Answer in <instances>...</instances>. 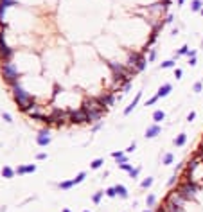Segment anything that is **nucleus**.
Segmentation results:
<instances>
[{
	"mask_svg": "<svg viewBox=\"0 0 203 212\" xmlns=\"http://www.w3.org/2000/svg\"><path fill=\"white\" fill-rule=\"evenodd\" d=\"M81 108L84 110V113H87V122H95V121H99L103 115L106 113V106L104 104H101V101L99 99H90V101H87Z\"/></svg>",
	"mask_w": 203,
	"mask_h": 212,
	"instance_id": "nucleus-1",
	"label": "nucleus"
},
{
	"mask_svg": "<svg viewBox=\"0 0 203 212\" xmlns=\"http://www.w3.org/2000/svg\"><path fill=\"white\" fill-rule=\"evenodd\" d=\"M198 189H200V185L192 180L190 176H187L183 182H181L180 185H178V189H176V192L183 198L185 201H192L196 198V194H198Z\"/></svg>",
	"mask_w": 203,
	"mask_h": 212,
	"instance_id": "nucleus-2",
	"label": "nucleus"
},
{
	"mask_svg": "<svg viewBox=\"0 0 203 212\" xmlns=\"http://www.w3.org/2000/svg\"><path fill=\"white\" fill-rule=\"evenodd\" d=\"M11 90H13V95H15V99H16V103H18V106L22 108V112H27L31 106H33V97L20 86V84L16 83V84H13L11 86Z\"/></svg>",
	"mask_w": 203,
	"mask_h": 212,
	"instance_id": "nucleus-3",
	"label": "nucleus"
},
{
	"mask_svg": "<svg viewBox=\"0 0 203 212\" xmlns=\"http://www.w3.org/2000/svg\"><path fill=\"white\" fill-rule=\"evenodd\" d=\"M2 74H4L6 83H9L11 86L18 83V70H16V67L13 65L11 61H9V63H4V65H2Z\"/></svg>",
	"mask_w": 203,
	"mask_h": 212,
	"instance_id": "nucleus-4",
	"label": "nucleus"
},
{
	"mask_svg": "<svg viewBox=\"0 0 203 212\" xmlns=\"http://www.w3.org/2000/svg\"><path fill=\"white\" fill-rule=\"evenodd\" d=\"M36 144H38L40 147H45V146H49V144H50V133H49L47 130L40 131V133H38V137H36Z\"/></svg>",
	"mask_w": 203,
	"mask_h": 212,
	"instance_id": "nucleus-5",
	"label": "nucleus"
},
{
	"mask_svg": "<svg viewBox=\"0 0 203 212\" xmlns=\"http://www.w3.org/2000/svg\"><path fill=\"white\" fill-rule=\"evenodd\" d=\"M160 133H162V128H160V124L153 122L151 126H147V130H146V139H155V137H158Z\"/></svg>",
	"mask_w": 203,
	"mask_h": 212,
	"instance_id": "nucleus-6",
	"label": "nucleus"
},
{
	"mask_svg": "<svg viewBox=\"0 0 203 212\" xmlns=\"http://www.w3.org/2000/svg\"><path fill=\"white\" fill-rule=\"evenodd\" d=\"M70 121L72 122H87V113L83 108H79L77 112H70Z\"/></svg>",
	"mask_w": 203,
	"mask_h": 212,
	"instance_id": "nucleus-7",
	"label": "nucleus"
},
{
	"mask_svg": "<svg viewBox=\"0 0 203 212\" xmlns=\"http://www.w3.org/2000/svg\"><path fill=\"white\" fill-rule=\"evenodd\" d=\"M13 54H15V50H13L11 47H6V49H0V59H2L4 63H9V61H11V58H13Z\"/></svg>",
	"mask_w": 203,
	"mask_h": 212,
	"instance_id": "nucleus-8",
	"label": "nucleus"
},
{
	"mask_svg": "<svg viewBox=\"0 0 203 212\" xmlns=\"http://www.w3.org/2000/svg\"><path fill=\"white\" fill-rule=\"evenodd\" d=\"M16 174H31V173H34L36 171V165L34 164H29V165H20L15 169Z\"/></svg>",
	"mask_w": 203,
	"mask_h": 212,
	"instance_id": "nucleus-9",
	"label": "nucleus"
},
{
	"mask_svg": "<svg viewBox=\"0 0 203 212\" xmlns=\"http://www.w3.org/2000/svg\"><path fill=\"white\" fill-rule=\"evenodd\" d=\"M171 90H173V84H171V83H164V84H162V86H160V88H158V92H156V95H158V97H160V99H162V97H167V95L171 93Z\"/></svg>",
	"mask_w": 203,
	"mask_h": 212,
	"instance_id": "nucleus-10",
	"label": "nucleus"
},
{
	"mask_svg": "<svg viewBox=\"0 0 203 212\" xmlns=\"http://www.w3.org/2000/svg\"><path fill=\"white\" fill-rule=\"evenodd\" d=\"M140 97H142V92H138V93L135 95V99L130 103V106H128V108L124 110V115H130V113H131V112L137 108V104H138V101H140Z\"/></svg>",
	"mask_w": 203,
	"mask_h": 212,
	"instance_id": "nucleus-11",
	"label": "nucleus"
},
{
	"mask_svg": "<svg viewBox=\"0 0 203 212\" xmlns=\"http://www.w3.org/2000/svg\"><path fill=\"white\" fill-rule=\"evenodd\" d=\"M201 164V160H198V158H192V160L187 164V176H190L192 173H194L196 171V169H198V165Z\"/></svg>",
	"mask_w": 203,
	"mask_h": 212,
	"instance_id": "nucleus-12",
	"label": "nucleus"
},
{
	"mask_svg": "<svg viewBox=\"0 0 203 212\" xmlns=\"http://www.w3.org/2000/svg\"><path fill=\"white\" fill-rule=\"evenodd\" d=\"M190 11L192 13H201L203 11V0H192L190 2Z\"/></svg>",
	"mask_w": 203,
	"mask_h": 212,
	"instance_id": "nucleus-13",
	"label": "nucleus"
},
{
	"mask_svg": "<svg viewBox=\"0 0 203 212\" xmlns=\"http://www.w3.org/2000/svg\"><path fill=\"white\" fill-rule=\"evenodd\" d=\"M185 144H187V133H180V135H176L174 146H176V147H183Z\"/></svg>",
	"mask_w": 203,
	"mask_h": 212,
	"instance_id": "nucleus-14",
	"label": "nucleus"
},
{
	"mask_svg": "<svg viewBox=\"0 0 203 212\" xmlns=\"http://www.w3.org/2000/svg\"><path fill=\"white\" fill-rule=\"evenodd\" d=\"M115 190H117V196H119V198H122V199H126L128 196H130V192H128V189H126L122 183L115 185Z\"/></svg>",
	"mask_w": 203,
	"mask_h": 212,
	"instance_id": "nucleus-15",
	"label": "nucleus"
},
{
	"mask_svg": "<svg viewBox=\"0 0 203 212\" xmlns=\"http://www.w3.org/2000/svg\"><path fill=\"white\" fill-rule=\"evenodd\" d=\"M15 174H16V171H15V169H11L9 165H4V167H2V176H4V178L11 180V178H13Z\"/></svg>",
	"mask_w": 203,
	"mask_h": 212,
	"instance_id": "nucleus-16",
	"label": "nucleus"
},
{
	"mask_svg": "<svg viewBox=\"0 0 203 212\" xmlns=\"http://www.w3.org/2000/svg\"><path fill=\"white\" fill-rule=\"evenodd\" d=\"M164 119H165V113H164L162 110H155V112H153V122L160 124V122H162Z\"/></svg>",
	"mask_w": 203,
	"mask_h": 212,
	"instance_id": "nucleus-17",
	"label": "nucleus"
},
{
	"mask_svg": "<svg viewBox=\"0 0 203 212\" xmlns=\"http://www.w3.org/2000/svg\"><path fill=\"white\" fill-rule=\"evenodd\" d=\"M173 162H174V155H173V153H165V155L162 156V164H164V165H171Z\"/></svg>",
	"mask_w": 203,
	"mask_h": 212,
	"instance_id": "nucleus-18",
	"label": "nucleus"
},
{
	"mask_svg": "<svg viewBox=\"0 0 203 212\" xmlns=\"http://www.w3.org/2000/svg\"><path fill=\"white\" fill-rule=\"evenodd\" d=\"M146 67H147V59H146V58H142L140 61H138V65L135 67L137 74H138V72H142V70H146Z\"/></svg>",
	"mask_w": 203,
	"mask_h": 212,
	"instance_id": "nucleus-19",
	"label": "nucleus"
},
{
	"mask_svg": "<svg viewBox=\"0 0 203 212\" xmlns=\"http://www.w3.org/2000/svg\"><path fill=\"white\" fill-rule=\"evenodd\" d=\"M103 196H104V190H99V192H95V194L92 196V201H93L95 205H99L101 199H103Z\"/></svg>",
	"mask_w": 203,
	"mask_h": 212,
	"instance_id": "nucleus-20",
	"label": "nucleus"
},
{
	"mask_svg": "<svg viewBox=\"0 0 203 212\" xmlns=\"http://www.w3.org/2000/svg\"><path fill=\"white\" fill-rule=\"evenodd\" d=\"M103 164H104V158H95V160L90 164V167H92V169H101Z\"/></svg>",
	"mask_w": 203,
	"mask_h": 212,
	"instance_id": "nucleus-21",
	"label": "nucleus"
},
{
	"mask_svg": "<svg viewBox=\"0 0 203 212\" xmlns=\"http://www.w3.org/2000/svg\"><path fill=\"white\" fill-rule=\"evenodd\" d=\"M140 171H142V167H140V165H138V167H133L131 171H130V178H131V180H137L138 174H140Z\"/></svg>",
	"mask_w": 203,
	"mask_h": 212,
	"instance_id": "nucleus-22",
	"label": "nucleus"
},
{
	"mask_svg": "<svg viewBox=\"0 0 203 212\" xmlns=\"http://www.w3.org/2000/svg\"><path fill=\"white\" fill-rule=\"evenodd\" d=\"M58 187H59V189H63V190H68V189H72V187H74V182H72V180H67V182H61Z\"/></svg>",
	"mask_w": 203,
	"mask_h": 212,
	"instance_id": "nucleus-23",
	"label": "nucleus"
},
{
	"mask_svg": "<svg viewBox=\"0 0 203 212\" xmlns=\"http://www.w3.org/2000/svg\"><path fill=\"white\" fill-rule=\"evenodd\" d=\"M153 182H155V180H153L151 176H147L146 180H142V183H140V187H142V189H149V187L153 185Z\"/></svg>",
	"mask_w": 203,
	"mask_h": 212,
	"instance_id": "nucleus-24",
	"label": "nucleus"
},
{
	"mask_svg": "<svg viewBox=\"0 0 203 212\" xmlns=\"http://www.w3.org/2000/svg\"><path fill=\"white\" fill-rule=\"evenodd\" d=\"M155 203H156V196H155V194H147L146 205H147V207H155Z\"/></svg>",
	"mask_w": 203,
	"mask_h": 212,
	"instance_id": "nucleus-25",
	"label": "nucleus"
},
{
	"mask_svg": "<svg viewBox=\"0 0 203 212\" xmlns=\"http://www.w3.org/2000/svg\"><path fill=\"white\" fill-rule=\"evenodd\" d=\"M160 67H162V68H174V67H176V61H174V59H167V61H164Z\"/></svg>",
	"mask_w": 203,
	"mask_h": 212,
	"instance_id": "nucleus-26",
	"label": "nucleus"
},
{
	"mask_svg": "<svg viewBox=\"0 0 203 212\" xmlns=\"http://www.w3.org/2000/svg\"><path fill=\"white\" fill-rule=\"evenodd\" d=\"M84 178H87V173L83 171V173H79V174H77L76 178H72V182H74V185H77V183H81V182H83Z\"/></svg>",
	"mask_w": 203,
	"mask_h": 212,
	"instance_id": "nucleus-27",
	"label": "nucleus"
},
{
	"mask_svg": "<svg viewBox=\"0 0 203 212\" xmlns=\"http://www.w3.org/2000/svg\"><path fill=\"white\" fill-rule=\"evenodd\" d=\"M189 45H183V47H180L178 49V52H176V58H180V56H185V54H189Z\"/></svg>",
	"mask_w": 203,
	"mask_h": 212,
	"instance_id": "nucleus-28",
	"label": "nucleus"
},
{
	"mask_svg": "<svg viewBox=\"0 0 203 212\" xmlns=\"http://www.w3.org/2000/svg\"><path fill=\"white\" fill-rule=\"evenodd\" d=\"M203 90V81H196L194 84H192V92H196V93H200Z\"/></svg>",
	"mask_w": 203,
	"mask_h": 212,
	"instance_id": "nucleus-29",
	"label": "nucleus"
},
{
	"mask_svg": "<svg viewBox=\"0 0 203 212\" xmlns=\"http://www.w3.org/2000/svg\"><path fill=\"white\" fill-rule=\"evenodd\" d=\"M104 194L108 196V198H115L117 196V190H115V187H108V189L104 190Z\"/></svg>",
	"mask_w": 203,
	"mask_h": 212,
	"instance_id": "nucleus-30",
	"label": "nucleus"
},
{
	"mask_svg": "<svg viewBox=\"0 0 203 212\" xmlns=\"http://www.w3.org/2000/svg\"><path fill=\"white\" fill-rule=\"evenodd\" d=\"M156 59V49H151L149 50V56H147V63H153Z\"/></svg>",
	"mask_w": 203,
	"mask_h": 212,
	"instance_id": "nucleus-31",
	"label": "nucleus"
},
{
	"mask_svg": "<svg viewBox=\"0 0 203 212\" xmlns=\"http://www.w3.org/2000/svg\"><path fill=\"white\" fill-rule=\"evenodd\" d=\"M119 169H122V171H126V173H130L131 169H133V164H130V162H128V164H122V165H119Z\"/></svg>",
	"mask_w": 203,
	"mask_h": 212,
	"instance_id": "nucleus-32",
	"label": "nucleus"
},
{
	"mask_svg": "<svg viewBox=\"0 0 203 212\" xmlns=\"http://www.w3.org/2000/svg\"><path fill=\"white\" fill-rule=\"evenodd\" d=\"M130 90H131V81H128V83H124V84H122V93L130 92Z\"/></svg>",
	"mask_w": 203,
	"mask_h": 212,
	"instance_id": "nucleus-33",
	"label": "nucleus"
},
{
	"mask_svg": "<svg viewBox=\"0 0 203 212\" xmlns=\"http://www.w3.org/2000/svg\"><path fill=\"white\" fill-rule=\"evenodd\" d=\"M4 18H6V7L0 6V24H4Z\"/></svg>",
	"mask_w": 203,
	"mask_h": 212,
	"instance_id": "nucleus-34",
	"label": "nucleus"
},
{
	"mask_svg": "<svg viewBox=\"0 0 203 212\" xmlns=\"http://www.w3.org/2000/svg\"><path fill=\"white\" fill-rule=\"evenodd\" d=\"M158 99H160V97H158V95H153V97H151V99H149V101L146 103V106H153V104H155V103H156Z\"/></svg>",
	"mask_w": 203,
	"mask_h": 212,
	"instance_id": "nucleus-35",
	"label": "nucleus"
},
{
	"mask_svg": "<svg viewBox=\"0 0 203 212\" xmlns=\"http://www.w3.org/2000/svg\"><path fill=\"white\" fill-rule=\"evenodd\" d=\"M7 43H6V38H4V33H0V49H6Z\"/></svg>",
	"mask_w": 203,
	"mask_h": 212,
	"instance_id": "nucleus-36",
	"label": "nucleus"
},
{
	"mask_svg": "<svg viewBox=\"0 0 203 212\" xmlns=\"http://www.w3.org/2000/svg\"><path fill=\"white\" fill-rule=\"evenodd\" d=\"M122 164H128V156H121V158H117V165H122Z\"/></svg>",
	"mask_w": 203,
	"mask_h": 212,
	"instance_id": "nucleus-37",
	"label": "nucleus"
},
{
	"mask_svg": "<svg viewBox=\"0 0 203 212\" xmlns=\"http://www.w3.org/2000/svg\"><path fill=\"white\" fill-rule=\"evenodd\" d=\"M181 76H183V70H181V68H174V77L181 79Z\"/></svg>",
	"mask_w": 203,
	"mask_h": 212,
	"instance_id": "nucleus-38",
	"label": "nucleus"
},
{
	"mask_svg": "<svg viewBox=\"0 0 203 212\" xmlns=\"http://www.w3.org/2000/svg\"><path fill=\"white\" fill-rule=\"evenodd\" d=\"M176 180H178V178H176V174H173V176L169 178V182H167V185H169V187H173V185L176 183Z\"/></svg>",
	"mask_w": 203,
	"mask_h": 212,
	"instance_id": "nucleus-39",
	"label": "nucleus"
},
{
	"mask_svg": "<svg viewBox=\"0 0 203 212\" xmlns=\"http://www.w3.org/2000/svg\"><path fill=\"white\" fill-rule=\"evenodd\" d=\"M194 119H196V112H190V113L187 115V122H192Z\"/></svg>",
	"mask_w": 203,
	"mask_h": 212,
	"instance_id": "nucleus-40",
	"label": "nucleus"
},
{
	"mask_svg": "<svg viewBox=\"0 0 203 212\" xmlns=\"http://www.w3.org/2000/svg\"><path fill=\"white\" fill-rule=\"evenodd\" d=\"M135 149H137V142H131V144H130V147H128L126 151H128V153H133Z\"/></svg>",
	"mask_w": 203,
	"mask_h": 212,
	"instance_id": "nucleus-41",
	"label": "nucleus"
},
{
	"mask_svg": "<svg viewBox=\"0 0 203 212\" xmlns=\"http://www.w3.org/2000/svg\"><path fill=\"white\" fill-rule=\"evenodd\" d=\"M112 156H113L115 160H117V158H121V156H124V153H122V151H113V153H112Z\"/></svg>",
	"mask_w": 203,
	"mask_h": 212,
	"instance_id": "nucleus-42",
	"label": "nucleus"
},
{
	"mask_svg": "<svg viewBox=\"0 0 203 212\" xmlns=\"http://www.w3.org/2000/svg\"><path fill=\"white\" fill-rule=\"evenodd\" d=\"M2 119L6 122H13V119H11V115H9V113H2Z\"/></svg>",
	"mask_w": 203,
	"mask_h": 212,
	"instance_id": "nucleus-43",
	"label": "nucleus"
},
{
	"mask_svg": "<svg viewBox=\"0 0 203 212\" xmlns=\"http://www.w3.org/2000/svg\"><path fill=\"white\" fill-rule=\"evenodd\" d=\"M189 65H190V67H196V65H198V59H196V58H189Z\"/></svg>",
	"mask_w": 203,
	"mask_h": 212,
	"instance_id": "nucleus-44",
	"label": "nucleus"
},
{
	"mask_svg": "<svg viewBox=\"0 0 203 212\" xmlns=\"http://www.w3.org/2000/svg\"><path fill=\"white\" fill-rule=\"evenodd\" d=\"M174 22V16L173 15H167V18H165V24H173Z\"/></svg>",
	"mask_w": 203,
	"mask_h": 212,
	"instance_id": "nucleus-45",
	"label": "nucleus"
},
{
	"mask_svg": "<svg viewBox=\"0 0 203 212\" xmlns=\"http://www.w3.org/2000/svg\"><path fill=\"white\" fill-rule=\"evenodd\" d=\"M45 158H47L45 153H38V155H36V160H45Z\"/></svg>",
	"mask_w": 203,
	"mask_h": 212,
	"instance_id": "nucleus-46",
	"label": "nucleus"
},
{
	"mask_svg": "<svg viewBox=\"0 0 203 212\" xmlns=\"http://www.w3.org/2000/svg\"><path fill=\"white\" fill-rule=\"evenodd\" d=\"M101 126H103V122H97V124H95L93 128H92V131H97V130H101Z\"/></svg>",
	"mask_w": 203,
	"mask_h": 212,
	"instance_id": "nucleus-47",
	"label": "nucleus"
},
{
	"mask_svg": "<svg viewBox=\"0 0 203 212\" xmlns=\"http://www.w3.org/2000/svg\"><path fill=\"white\" fill-rule=\"evenodd\" d=\"M185 4V0H178V6H183Z\"/></svg>",
	"mask_w": 203,
	"mask_h": 212,
	"instance_id": "nucleus-48",
	"label": "nucleus"
},
{
	"mask_svg": "<svg viewBox=\"0 0 203 212\" xmlns=\"http://www.w3.org/2000/svg\"><path fill=\"white\" fill-rule=\"evenodd\" d=\"M63 212H72V210L70 209H63Z\"/></svg>",
	"mask_w": 203,
	"mask_h": 212,
	"instance_id": "nucleus-49",
	"label": "nucleus"
},
{
	"mask_svg": "<svg viewBox=\"0 0 203 212\" xmlns=\"http://www.w3.org/2000/svg\"><path fill=\"white\" fill-rule=\"evenodd\" d=\"M83 212H90V210H83Z\"/></svg>",
	"mask_w": 203,
	"mask_h": 212,
	"instance_id": "nucleus-50",
	"label": "nucleus"
},
{
	"mask_svg": "<svg viewBox=\"0 0 203 212\" xmlns=\"http://www.w3.org/2000/svg\"><path fill=\"white\" fill-rule=\"evenodd\" d=\"M144 212H151V210H144Z\"/></svg>",
	"mask_w": 203,
	"mask_h": 212,
	"instance_id": "nucleus-51",
	"label": "nucleus"
},
{
	"mask_svg": "<svg viewBox=\"0 0 203 212\" xmlns=\"http://www.w3.org/2000/svg\"><path fill=\"white\" fill-rule=\"evenodd\" d=\"M201 16H203V11H201Z\"/></svg>",
	"mask_w": 203,
	"mask_h": 212,
	"instance_id": "nucleus-52",
	"label": "nucleus"
}]
</instances>
